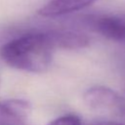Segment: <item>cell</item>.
<instances>
[{
	"label": "cell",
	"instance_id": "6da1fadb",
	"mask_svg": "<svg viewBox=\"0 0 125 125\" xmlns=\"http://www.w3.org/2000/svg\"><path fill=\"white\" fill-rule=\"evenodd\" d=\"M54 50L47 31H33L2 45L0 58L14 68L42 72L51 64Z\"/></svg>",
	"mask_w": 125,
	"mask_h": 125
},
{
	"label": "cell",
	"instance_id": "7a4b0ae2",
	"mask_svg": "<svg viewBox=\"0 0 125 125\" xmlns=\"http://www.w3.org/2000/svg\"><path fill=\"white\" fill-rule=\"evenodd\" d=\"M84 23L103 36L114 40L125 41V14L123 15H88Z\"/></svg>",
	"mask_w": 125,
	"mask_h": 125
},
{
	"label": "cell",
	"instance_id": "3957f363",
	"mask_svg": "<svg viewBox=\"0 0 125 125\" xmlns=\"http://www.w3.org/2000/svg\"><path fill=\"white\" fill-rule=\"evenodd\" d=\"M83 99L89 107L95 109H112L122 105V98L118 93L104 86L89 88Z\"/></svg>",
	"mask_w": 125,
	"mask_h": 125
},
{
	"label": "cell",
	"instance_id": "277c9868",
	"mask_svg": "<svg viewBox=\"0 0 125 125\" xmlns=\"http://www.w3.org/2000/svg\"><path fill=\"white\" fill-rule=\"evenodd\" d=\"M47 34L54 49L77 50L85 48L89 45L88 36L78 31L67 29H52L47 30Z\"/></svg>",
	"mask_w": 125,
	"mask_h": 125
},
{
	"label": "cell",
	"instance_id": "5b68a950",
	"mask_svg": "<svg viewBox=\"0 0 125 125\" xmlns=\"http://www.w3.org/2000/svg\"><path fill=\"white\" fill-rule=\"evenodd\" d=\"M97 0H50L38 10V14L46 18L63 16L82 10Z\"/></svg>",
	"mask_w": 125,
	"mask_h": 125
},
{
	"label": "cell",
	"instance_id": "8992f818",
	"mask_svg": "<svg viewBox=\"0 0 125 125\" xmlns=\"http://www.w3.org/2000/svg\"><path fill=\"white\" fill-rule=\"evenodd\" d=\"M0 125H25L24 119L18 116L4 103H0Z\"/></svg>",
	"mask_w": 125,
	"mask_h": 125
},
{
	"label": "cell",
	"instance_id": "52a82bcc",
	"mask_svg": "<svg viewBox=\"0 0 125 125\" xmlns=\"http://www.w3.org/2000/svg\"><path fill=\"white\" fill-rule=\"evenodd\" d=\"M48 125H82V122L78 116L73 114H66L54 119Z\"/></svg>",
	"mask_w": 125,
	"mask_h": 125
},
{
	"label": "cell",
	"instance_id": "ba28073f",
	"mask_svg": "<svg viewBox=\"0 0 125 125\" xmlns=\"http://www.w3.org/2000/svg\"><path fill=\"white\" fill-rule=\"evenodd\" d=\"M92 125H123L117 122H112V121H103V122H98L96 124H92Z\"/></svg>",
	"mask_w": 125,
	"mask_h": 125
}]
</instances>
